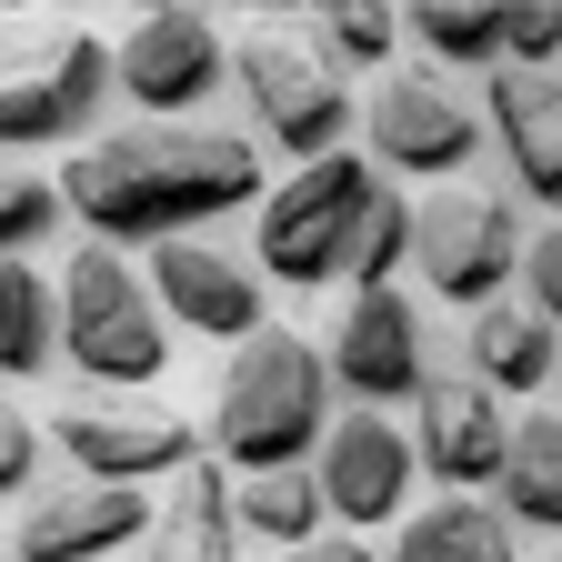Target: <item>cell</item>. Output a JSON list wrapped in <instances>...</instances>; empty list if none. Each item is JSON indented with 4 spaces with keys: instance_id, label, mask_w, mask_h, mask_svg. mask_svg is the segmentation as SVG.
I'll use <instances>...</instances> for the list:
<instances>
[{
    "instance_id": "obj_14",
    "label": "cell",
    "mask_w": 562,
    "mask_h": 562,
    "mask_svg": "<svg viewBox=\"0 0 562 562\" xmlns=\"http://www.w3.org/2000/svg\"><path fill=\"white\" fill-rule=\"evenodd\" d=\"M151 302H161L171 331L251 341V331H261V261H241L232 241L171 232V241H151Z\"/></svg>"
},
{
    "instance_id": "obj_18",
    "label": "cell",
    "mask_w": 562,
    "mask_h": 562,
    "mask_svg": "<svg viewBox=\"0 0 562 562\" xmlns=\"http://www.w3.org/2000/svg\"><path fill=\"white\" fill-rule=\"evenodd\" d=\"M151 562H241V522H232V462H181L171 492L151 503Z\"/></svg>"
},
{
    "instance_id": "obj_31",
    "label": "cell",
    "mask_w": 562,
    "mask_h": 562,
    "mask_svg": "<svg viewBox=\"0 0 562 562\" xmlns=\"http://www.w3.org/2000/svg\"><path fill=\"white\" fill-rule=\"evenodd\" d=\"M322 11H392V0H312V21H322Z\"/></svg>"
},
{
    "instance_id": "obj_1",
    "label": "cell",
    "mask_w": 562,
    "mask_h": 562,
    "mask_svg": "<svg viewBox=\"0 0 562 562\" xmlns=\"http://www.w3.org/2000/svg\"><path fill=\"white\" fill-rule=\"evenodd\" d=\"M60 201L91 241H171L261 201V140L211 121H131L91 131L60 161Z\"/></svg>"
},
{
    "instance_id": "obj_25",
    "label": "cell",
    "mask_w": 562,
    "mask_h": 562,
    "mask_svg": "<svg viewBox=\"0 0 562 562\" xmlns=\"http://www.w3.org/2000/svg\"><path fill=\"white\" fill-rule=\"evenodd\" d=\"M392 271H412V191L382 171V191L362 201V232H351V251H341V281L372 292V281H392Z\"/></svg>"
},
{
    "instance_id": "obj_7",
    "label": "cell",
    "mask_w": 562,
    "mask_h": 562,
    "mask_svg": "<svg viewBox=\"0 0 562 562\" xmlns=\"http://www.w3.org/2000/svg\"><path fill=\"white\" fill-rule=\"evenodd\" d=\"M412 271L432 281V302H503L513 271H522V222L503 191H472V181H442L432 201H412Z\"/></svg>"
},
{
    "instance_id": "obj_16",
    "label": "cell",
    "mask_w": 562,
    "mask_h": 562,
    "mask_svg": "<svg viewBox=\"0 0 562 562\" xmlns=\"http://www.w3.org/2000/svg\"><path fill=\"white\" fill-rule=\"evenodd\" d=\"M482 131L503 140V171L522 201H542L562 222V70H532V60H503L482 81Z\"/></svg>"
},
{
    "instance_id": "obj_29",
    "label": "cell",
    "mask_w": 562,
    "mask_h": 562,
    "mask_svg": "<svg viewBox=\"0 0 562 562\" xmlns=\"http://www.w3.org/2000/svg\"><path fill=\"white\" fill-rule=\"evenodd\" d=\"M31 472H41V422L21 402H0V503H21Z\"/></svg>"
},
{
    "instance_id": "obj_20",
    "label": "cell",
    "mask_w": 562,
    "mask_h": 562,
    "mask_svg": "<svg viewBox=\"0 0 562 562\" xmlns=\"http://www.w3.org/2000/svg\"><path fill=\"white\" fill-rule=\"evenodd\" d=\"M503 513L513 532H562V412H522L513 452H503Z\"/></svg>"
},
{
    "instance_id": "obj_23",
    "label": "cell",
    "mask_w": 562,
    "mask_h": 562,
    "mask_svg": "<svg viewBox=\"0 0 562 562\" xmlns=\"http://www.w3.org/2000/svg\"><path fill=\"white\" fill-rule=\"evenodd\" d=\"M402 31L432 70H503V11L492 0H402Z\"/></svg>"
},
{
    "instance_id": "obj_15",
    "label": "cell",
    "mask_w": 562,
    "mask_h": 562,
    "mask_svg": "<svg viewBox=\"0 0 562 562\" xmlns=\"http://www.w3.org/2000/svg\"><path fill=\"white\" fill-rule=\"evenodd\" d=\"M503 452H513L503 392H482L472 372H432V392L412 402V462L442 492H482V482H503Z\"/></svg>"
},
{
    "instance_id": "obj_32",
    "label": "cell",
    "mask_w": 562,
    "mask_h": 562,
    "mask_svg": "<svg viewBox=\"0 0 562 562\" xmlns=\"http://www.w3.org/2000/svg\"><path fill=\"white\" fill-rule=\"evenodd\" d=\"M140 11H191V0H140Z\"/></svg>"
},
{
    "instance_id": "obj_12",
    "label": "cell",
    "mask_w": 562,
    "mask_h": 562,
    "mask_svg": "<svg viewBox=\"0 0 562 562\" xmlns=\"http://www.w3.org/2000/svg\"><path fill=\"white\" fill-rule=\"evenodd\" d=\"M140 532H151V492L140 482H41L11 513V562H121Z\"/></svg>"
},
{
    "instance_id": "obj_30",
    "label": "cell",
    "mask_w": 562,
    "mask_h": 562,
    "mask_svg": "<svg viewBox=\"0 0 562 562\" xmlns=\"http://www.w3.org/2000/svg\"><path fill=\"white\" fill-rule=\"evenodd\" d=\"M281 562H382V552H372L362 532H341V522H331V532H312V542H292V552H281Z\"/></svg>"
},
{
    "instance_id": "obj_5",
    "label": "cell",
    "mask_w": 562,
    "mask_h": 562,
    "mask_svg": "<svg viewBox=\"0 0 562 562\" xmlns=\"http://www.w3.org/2000/svg\"><path fill=\"white\" fill-rule=\"evenodd\" d=\"M232 91L251 101V131L281 140L292 161L341 151V131H351V70H341L331 41L302 31V21H251V31L232 41Z\"/></svg>"
},
{
    "instance_id": "obj_13",
    "label": "cell",
    "mask_w": 562,
    "mask_h": 562,
    "mask_svg": "<svg viewBox=\"0 0 562 562\" xmlns=\"http://www.w3.org/2000/svg\"><path fill=\"white\" fill-rule=\"evenodd\" d=\"M412 432L392 412H331V432H322V452H312V482H322V513L341 522V532H382V522H402V503H412Z\"/></svg>"
},
{
    "instance_id": "obj_28",
    "label": "cell",
    "mask_w": 562,
    "mask_h": 562,
    "mask_svg": "<svg viewBox=\"0 0 562 562\" xmlns=\"http://www.w3.org/2000/svg\"><path fill=\"white\" fill-rule=\"evenodd\" d=\"M522 302H532V312H542V322L562 331V222L522 241Z\"/></svg>"
},
{
    "instance_id": "obj_22",
    "label": "cell",
    "mask_w": 562,
    "mask_h": 562,
    "mask_svg": "<svg viewBox=\"0 0 562 562\" xmlns=\"http://www.w3.org/2000/svg\"><path fill=\"white\" fill-rule=\"evenodd\" d=\"M60 362V292L31 261H0V382H41Z\"/></svg>"
},
{
    "instance_id": "obj_11",
    "label": "cell",
    "mask_w": 562,
    "mask_h": 562,
    "mask_svg": "<svg viewBox=\"0 0 562 562\" xmlns=\"http://www.w3.org/2000/svg\"><path fill=\"white\" fill-rule=\"evenodd\" d=\"M111 81H121V101L140 121H191L211 91L232 81V41L201 11H140L131 41L111 50Z\"/></svg>"
},
{
    "instance_id": "obj_6",
    "label": "cell",
    "mask_w": 562,
    "mask_h": 562,
    "mask_svg": "<svg viewBox=\"0 0 562 562\" xmlns=\"http://www.w3.org/2000/svg\"><path fill=\"white\" fill-rule=\"evenodd\" d=\"M111 41L91 31H11L0 41V151H60L91 140L111 111Z\"/></svg>"
},
{
    "instance_id": "obj_33",
    "label": "cell",
    "mask_w": 562,
    "mask_h": 562,
    "mask_svg": "<svg viewBox=\"0 0 562 562\" xmlns=\"http://www.w3.org/2000/svg\"><path fill=\"white\" fill-rule=\"evenodd\" d=\"M0 11H21V0H0Z\"/></svg>"
},
{
    "instance_id": "obj_21",
    "label": "cell",
    "mask_w": 562,
    "mask_h": 562,
    "mask_svg": "<svg viewBox=\"0 0 562 562\" xmlns=\"http://www.w3.org/2000/svg\"><path fill=\"white\" fill-rule=\"evenodd\" d=\"M232 522H241V542H271V552H292V542L331 532L312 462H292V472H232Z\"/></svg>"
},
{
    "instance_id": "obj_4",
    "label": "cell",
    "mask_w": 562,
    "mask_h": 562,
    "mask_svg": "<svg viewBox=\"0 0 562 562\" xmlns=\"http://www.w3.org/2000/svg\"><path fill=\"white\" fill-rule=\"evenodd\" d=\"M382 191V171L362 151H312L302 171H281V191L251 201V261L281 292H322L341 281V251L362 232V201Z\"/></svg>"
},
{
    "instance_id": "obj_9",
    "label": "cell",
    "mask_w": 562,
    "mask_h": 562,
    "mask_svg": "<svg viewBox=\"0 0 562 562\" xmlns=\"http://www.w3.org/2000/svg\"><path fill=\"white\" fill-rule=\"evenodd\" d=\"M322 362H331V392L362 402V412L422 402V392H432V322H422L412 292L372 281V292L341 302V322H331V341H322Z\"/></svg>"
},
{
    "instance_id": "obj_34",
    "label": "cell",
    "mask_w": 562,
    "mask_h": 562,
    "mask_svg": "<svg viewBox=\"0 0 562 562\" xmlns=\"http://www.w3.org/2000/svg\"><path fill=\"white\" fill-rule=\"evenodd\" d=\"M251 11H271V0H251Z\"/></svg>"
},
{
    "instance_id": "obj_3",
    "label": "cell",
    "mask_w": 562,
    "mask_h": 562,
    "mask_svg": "<svg viewBox=\"0 0 562 562\" xmlns=\"http://www.w3.org/2000/svg\"><path fill=\"white\" fill-rule=\"evenodd\" d=\"M50 292H60V362L91 392H151L171 372V322L151 302V271L121 261V241H81Z\"/></svg>"
},
{
    "instance_id": "obj_19",
    "label": "cell",
    "mask_w": 562,
    "mask_h": 562,
    "mask_svg": "<svg viewBox=\"0 0 562 562\" xmlns=\"http://www.w3.org/2000/svg\"><path fill=\"white\" fill-rule=\"evenodd\" d=\"M382 562H522V532H513L503 503H482V492H442V503L402 513Z\"/></svg>"
},
{
    "instance_id": "obj_8",
    "label": "cell",
    "mask_w": 562,
    "mask_h": 562,
    "mask_svg": "<svg viewBox=\"0 0 562 562\" xmlns=\"http://www.w3.org/2000/svg\"><path fill=\"white\" fill-rule=\"evenodd\" d=\"M362 140H372V161L392 181H462L482 161V111L442 81L432 60H402L362 101Z\"/></svg>"
},
{
    "instance_id": "obj_10",
    "label": "cell",
    "mask_w": 562,
    "mask_h": 562,
    "mask_svg": "<svg viewBox=\"0 0 562 562\" xmlns=\"http://www.w3.org/2000/svg\"><path fill=\"white\" fill-rule=\"evenodd\" d=\"M50 442H60L70 472H91V482H171L201 452V432L171 402H111V392L60 402L50 412Z\"/></svg>"
},
{
    "instance_id": "obj_27",
    "label": "cell",
    "mask_w": 562,
    "mask_h": 562,
    "mask_svg": "<svg viewBox=\"0 0 562 562\" xmlns=\"http://www.w3.org/2000/svg\"><path fill=\"white\" fill-rule=\"evenodd\" d=\"M492 11H503V60H532V70L562 60V0H492Z\"/></svg>"
},
{
    "instance_id": "obj_2",
    "label": "cell",
    "mask_w": 562,
    "mask_h": 562,
    "mask_svg": "<svg viewBox=\"0 0 562 562\" xmlns=\"http://www.w3.org/2000/svg\"><path fill=\"white\" fill-rule=\"evenodd\" d=\"M331 362H322V341L302 331H251L232 341V372L222 392H211V462H232V472H292L322 452L331 432Z\"/></svg>"
},
{
    "instance_id": "obj_26",
    "label": "cell",
    "mask_w": 562,
    "mask_h": 562,
    "mask_svg": "<svg viewBox=\"0 0 562 562\" xmlns=\"http://www.w3.org/2000/svg\"><path fill=\"white\" fill-rule=\"evenodd\" d=\"M322 41H331L341 70H382L392 41H402V0H392V11H322Z\"/></svg>"
},
{
    "instance_id": "obj_24",
    "label": "cell",
    "mask_w": 562,
    "mask_h": 562,
    "mask_svg": "<svg viewBox=\"0 0 562 562\" xmlns=\"http://www.w3.org/2000/svg\"><path fill=\"white\" fill-rule=\"evenodd\" d=\"M60 222H70L60 181H50L31 151H0V261H31V251H41Z\"/></svg>"
},
{
    "instance_id": "obj_17",
    "label": "cell",
    "mask_w": 562,
    "mask_h": 562,
    "mask_svg": "<svg viewBox=\"0 0 562 562\" xmlns=\"http://www.w3.org/2000/svg\"><path fill=\"white\" fill-rule=\"evenodd\" d=\"M462 362H472V382L482 392H503V402H532L542 382H552V362H562V331L532 312V302H482L472 322H462Z\"/></svg>"
}]
</instances>
